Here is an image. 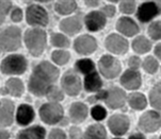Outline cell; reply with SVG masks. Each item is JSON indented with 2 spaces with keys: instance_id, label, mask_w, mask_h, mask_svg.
Returning a JSON list of instances; mask_svg holds the SVG:
<instances>
[{
  "instance_id": "1",
  "label": "cell",
  "mask_w": 161,
  "mask_h": 139,
  "mask_svg": "<svg viewBox=\"0 0 161 139\" xmlns=\"http://www.w3.org/2000/svg\"><path fill=\"white\" fill-rule=\"evenodd\" d=\"M59 69L49 62H42L34 68L29 80V90L35 96H45L59 78Z\"/></svg>"
},
{
  "instance_id": "2",
  "label": "cell",
  "mask_w": 161,
  "mask_h": 139,
  "mask_svg": "<svg viewBox=\"0 0 161 139\" xmlns=\"http://www.w3.org/2000/svg\"><path fill=\"white\" fill-rule=\"evenodd\" d=\"M25 43L29 52L39 56L46 47V33L41 29H30L25 33Z\"/></svg>"
},
{
  "instance_id": "3",
  "label": "cell",
  "mask_w": 161,
  "mask_h": 139,
  "mask_svg": "<svg viewBox=\"0 0 161 139\" xmlns=\"http://www.w3.org/2000/svg\"><path fill=\"white\" fill-rule=\"evenodd\" d=\"M21 45V32L17 27L11 26L0 33V51H15Z\"/></svg>"
},
{
  "instance_id": "4",
  "label": "cell",
  "mask_w": 161,
  "mask_h": 139,
  "mask_svg": "<svg viewBox=\"0 0 161 139\" xmlns=\"http://www.w3.org/2000/svg\"><path fill=\"white\" fill-rule=\"evenodd\" d=\"M28 63L20 54H12L1 62V72L4 75H21L27 70Z\"/></svg>"
},
{
  "instance_id": "5",
  "label": "cell",
  "mask_w": 161,
  "mask_h": 139,
  "mask_svg": "<svg viewBox=\"0 0 161 139\" xmlns=\"http://www.w3.org/2000/svg\"><path fill=\"white\" fill-rule=\"evenodd\" d=\"M63 108L56 102L46 103L40 108V117L45 123L56 124L63 118Z\"/></svg>"
},
{
  "instance_id": "6",
  "label": "cell",
  "mask_w": 161,
  "mask_h": 139,
  "mask_svg": "<svg viewBox=\"0 0 161 139\" xmlns=\"http://www.w3.org/2000/svg\"><path fill=\"white\" fill-rule=\"evenodd\" d=\"M98 65H99L100 72L107 79H113L117 77V75L121 72L122 69L119 61H117V59L111 55H103L99 59Z\"/></svg>"
},
{
  "instance_id": "7",
  "label": "cell",
  "mask_w": 161,
  "mask_h": 139,
  "mask_svg": "<svg viewBox=\"0 0 161 139\" xmlns=\"http://www.w3.org/2000/svg\"><path fill=\"white\" fill-rule=\"evenodd\" d=\"M26 19L27 23L31 26L44 27L48 23V14L43 7L37 4H32L27 9Z\"/></svg>"
},
{
  "instance_id": "8",
  "label": "cell",
  "mask_w": 161,
  "mask_h": 139,
  "mask_svg": "<svg viewBox=\"0 0 161 139\" xmlns=\"http://www.w3.org/2000/svg\"><path fill=\"white\" fill-rule=\"evenodd\" d=\"M139 126L144 132L152 133L157 131L161 126V117L157 111H149L144 114L140 118L139 121Z\"/></svg>"
},
{
  "instance_id": "9",
  "label": "cell",
  "mask_w": 161,
  "mask_h": 139,
  "mask_svg": "<svg viewBox=\"0 0 161 139\" xmlns=\"http://www.w3.org/2000/svg\"><path fill=\"white\" fill-rule=\"evenodd\" d=\"M160 12L161 10L158 3L153 1H147L140 5L137 16L138 19L142 23H147V21L152 20L154 17H156Z\"/></svg>"
},
{
  "instance_id": "10",
  "label": "cell",
  "mask_w": 161,
  "mask_h": 139,
  "mask_svg": "<svg viewBox=\"0 0 161 139\" xmlns=\"http://www.w3.org/2000/svg\"><path fill=\"white\" fill-rule=\"evenodd\" d=\"M74 48L80 54H91L97 48V43L90 35H81L74 43Z\"/></svg>"
},
{
  "instance_id": "11",
  "label": "cell",
  "mask_w": 161,
  "mask_h": 139,
  "mask_svg": "<svg viewBox=\"0 0 161 139\" xmlns=\"http://www.w3.org/2000/svg\"><path fill=\"white\" fill-rule=\"evenodd\" d=\"M106 47L112 53L123 54L128 50V43L124 37L117 34H111L106 39Z\"/></svg>"
},
{
  "instance_id": "12",
  "label": "cell",
  "mask_w": 161,
  "mask_h": 139,
  "mask_svg": "<svg viewBox=\"0 0 161 139\" xmlns=\"http://www.w3.org/2000/svg\"><path fill=\"white\" fill-rule=\"evenodd\" d=\"M62 87L67 95L77 96L81 90V81L75 73H66L62 79Z\"/></svg>"
},
{
  "instance_id": "13",
  "label": "cell",
  "mask_w": 161,
  "mask_h": 139,
  "mask_svg": "<svg viewBox=\"0 0 161 139\" xmlns=\"http://www.w3.org/2000/svg\"><path fill=\"white\" fill-rule=\"evenodd\" d=\"M108 124L114 135H123L129 129L130 121L125 115H114L109 119Z\"/></svg>"
},
{
  "instance_id": "14",
  "label": "cell",
  "mask_w": 161,
  "mask_h": 139,
  "mask_svg": "<svg viewBox=\"0 0 161 139\" xmlns=\"http://www.w3.org/2000/svg\"><path fill=\"white\" fill-rule=\"evenodd\" d=\"M14 104L12 101L3 99L0 101V127L9 126L13 122Z\"/></svg>"
},
{
  "instance_id": "15",
  "label": "cell",
  "mask_w": 161,
  "mask_h": 139,
  "mask_svg": "<svg viewBox=\"0 0 161 139\" xmlns=\"http://www.w3.org/2000/svg\"><path fill=\"white\" fill-rule=\"evenodd\" d=\"M84 23L86 27L90 31L96 32L102 30L106 24V15L103 12H98V11H94V12L89 13L84 18Z\"/></svg>"
},
{
  "instance_id": "16",
  "label": "cell",
  "mask_w": 161,
  "mask_h": 139,
  "mask_svg": "<svg viewBox=\"0 0 161 139\" xmlns=\"http://www.w3.org/2000/svg\"><path fill=\"white\" fill-rule=\"evenodd\" d=\"M125 100H126V95H125L124 90L114 87V88L110 89L107 92V97H106V104L111 108H119L124 105Z\"/></svg>"
},
{
  "instance_id": "17",
  "label": "cell",
  "mask_w": 161,
  "mask_h": 139,
  "mask_svg": "<svg viewBox=\"0 0 161 139\" xmlns=\"http://www.w3.org/2000/svg\"><path fill=\"white\" fill-rule=\"evenodd\" d=\"M122 85L127 89H137L141 85V75L137 70H127L121 79Z\"/></svg>"
},
{
  "instance_id": "18",
  "label": "cell",
  "mask_w": 161,
  "mask_h": 139,
  "mask_svg": "<svg viewBox=\"0 0 161 139\" xmlns=\"http://www.w3.org/2000/svg\"><path fill=\"white\" fill-rule=\"evenodd\" d=\"M116 29L126 36H133L139 32L138 24L129 17L119 18L116 23Z\"/></svg>"
},
{
  "instance_id": "19",
  "label": "cell",
  "mask_w": 161,
  "mask_h": 139,
  "mask_svg": "<svg viewBox=\"0 0 161 139\" xmlns=\"http://www.w3.org/2000/svg\"><path fill=\"white\" fill-rule=\"evenodd\" d=\"M34 119V111L28 104H21L17 108L16 113V121L19 125H27Z\"/></svg>"
},
{
  "instance_id": "20",
  "label": "cell",
  "mask_w": 161,
  "mask_h": 139,
  "mask_svg": "<svg viewBox=\"0 0 161 139\" xmlns=\"http://www.w3.org/2000/svg\"><path fill=\"white\" fill-rule=\"evenodd\" d=\"M69 116L73 122L80 123L83 120H86V116H88V107L80 102L73 103L69 110Z\"/></svg>"
},
{
  "instance_id": "21",
  "label": "cell",
  "mask_w": 161,
  "mask_h": 139,
  "mask_svg": "<svg viewBox=\"0 0 161 139\" xmlns=\"http://www.w3.org/2000/svg\"><path fill=\"white\" fill-rule=\"evenodd\" d=\"M60 29L64 33L69 35H74L81 29V21L78 17H69L66 19H63L60 23Z\"/></svg>"
},
{
  "instance_id": "22",
  "label": "cell",
  "mask_w": 161,
  "mask_h": 139,
  "mask_svg": "<svg viewBox=\"0 0 161 139\" xmlns=\"http://www.w3.org/2000/svg\"><path fill=\"white\" fill-rule=\"evenodd\" d=\"M46 131L42 126H32L26 129L18 134L17 139H45Z\"/></svg>"
},
{
  "instance_id": "23",
  "label": "cell",
  "mask_w": 161,
  "mask_h": 139,
  "mask_svg": "<svg viewBox=\"0 0 161 139\" xmlns=\"http://www.w3.org/2000/svg\"><path fill=\"white\" fill-rule=\"evenodd\" d=\"M103 82L100 80V77L98 73L93 71L84 78V88L86 91H97L102 88Z\"/></svg>"
},
{
  "instance_id": "24",
  "label": "cell",
  "mask_w": 161,
  "mask_h": 139,
  "mask_svg": "<svg viewBox=\"0 0 161 139\" xmlns=\"http://www.w3.org/2000/svg\"><path fill=\"white\" fill-rule=\"evenodd\" d=\"M107 134L102 124H93L88 127L81 139H106Z\"/></svg>"
},
{
  "instance_id": "25",
  "label": "cell",
  "mask_w": 161,
  "mask_h": 139,
  "mask_svg": "<svg viewBox=\"0 0 161 139\" xmlns=\"http://www.w3.org/2000/svg\"><path fill=\"white\" fill-rule=\"evenodd\" d=\"M5 87L8 89V92L13 97H20L24 92V84L19 79L13 78L8 80Z\"/></svg>"
},
{
  "instance_id": "26",
  "label": "cell",
  "mask_w": 161,
  "mask_h": 139,
  "mask_svg": "<svg viewBox=\"0 0 161 139\" xmlns=\"http://www.w3.org/2000/svg\"><path fill=\"white\" fill-rule=\"evenodd\" d=\"M132 48L133 51H136L137 53H146L151 50L152 48V44L148 39H145L143 36H139L137 37L132 43Z\"/></svg>"
},
{
  "instance_id": "27",
  "label": "cell",
  "mask_w": 161,
  "mask_h": 139,
  "mask_svg": "<svg viewBox=\"0 0 161 139\" xmlns=\"http://www.w3.org/2000/svg\"><path fill=\"white\" fill-rule=\"evenodd\" d=\"M77 8V3L75 1H70V0H67V1H58L54 5V9H56L57 12L61 15H66V14H70Z\"/></svg>"
},
{
  "instance_id": "28",
  "label": "cell",
  "mask_w": 161,
  "mask_h": 139,
  "mask_svg": "<svg viewBox=\"0 0 161 139\" xmlns=\"http://www.w3.org/2000/svg\"><path fill=\"white\" fill-rule=\"evenodd\" d=\"M129 104L132 108H135V110L141 111L146 107L147 102H146L145 97H144L143 95L136 92V94H132L131 96L129 97Z\"/></svg>"
},
{
  "instance_id": "29",
  "label": "cell",
  "mask_w": 161,
  "mask_h": 139,
  "mask_svg": "<svg viewBox=\"0 0 161 139\" xmlns=\"http://www.w3.org/2000/svg\"><path fill=\"white\" fill-rule=\"evenodd\" d=\"M76 68L79 72L84 73V75H89L94 71V63L89 59H79L76 63Z\"/></svg>"
},
{
  "instance_id": "30",
  "label": "cell",
  "mask_w": 161,
  "mask_h": 139,
  "mask_svg": "<svg viewBox=\"0 0 161 139\" xmlns=\"http://www.w3.org/2000/svg\"><path fill=\"white\" fill-rule=\"evenodd\" d=\"M151 103L154 107L161 110V83L157 84L149 94Z\"/></svg>"
},
{
  "instance_id": "31",
  "label": "cell",
  "mask_w": 161,
  "mask_h": 139,
  "mask_svg": "<svg viewBox=\"0 0 161 139\" xmlns=\"http://www.w3.org/2000/svg\"><path fill=\"white\" fill-rule=\"evenodd\" d=\"M51 58H53V62L56 63V64L64 65L69 61L70 54L67 52V51H64V50H57L53 53Z\"/></svg>"
},
{
  "instance_id": "32",
  "label": "cell",
  "mask_w": 161,
  "mask_h": 139,
  "mask_svg": "<svg viewBox=\"0 0 161 139\" xmlns=\"http://www.w3.org/2000/svg\"><path fill=\"white\" fill-rule=\"evenodd\" d=\"M51 44L56 47H67L69 45V39H66V36H64L63 34H60V33H54L51 36Z\"/></svg>"
},
{
  "instance_id": "33",
  "label": "cell",
  "mask_w": 161,
  "mask_h": 139,
  "mask_svg": "<svg viewBox=\"0 0 161 139\" xmlns=\"http://www.w3.org/2000/svg\"><path fill=\"white\" fill-rule=\"evenodd\" d=\"M143 67L148 73H155L158 69V62L153 56H148L143 62Z\"/></svg>"
},
{
  "instance_id": "34",
  "label": "cell",
  "mask_w": 161,
  "mask_h": 139,
  "mask_svg": "<svg viewBox=\"0 0 161 139\" xmlns=\"http://www.w3.org/2000/svg\"><path fill=\"white\" fill-rule=\"evenodd\" d=\"M148 34L153 39H161V21H156L149 26Z\"/></svg>"
},
{
  "instance_id": "35",
  "label": "cell",
  "mask_w": 161,
  "mask_h": 139,
  "mask_svg": "<svg viewBox=\"0 0 161 139\" xmlns=\"http://www.w3.org/2000/svg\"><path fill=\"white\" fill-rule=\"evenodd\" d=\"M92 117L97 121H100V120H103L107 116V111H106L105 108L100 105H96L95 107L92 108Z\"/></svg>"
},
{
  "instance_id": "36",
  "label": "cell",
  "mask_w": 161,
  "mask_h": 139,
  "mask_svg": "<svg viewBox=\"0 0 161 139\" xmlns=\"http://www.w3.org/2000/svg\"><path fill=\"white\" fill-rule=\"evenodd\" d=\"M46 96L48 97V99L56 101V102L63 100V94H62V91L60 90L58 87H54V86H53L50 89H49V91L47 92Z\"/></svg>"
},
{
  "instance_id": "37",
  "label": "cell",
  "mask_w": 161,
  "mask_h": 139,
  "mask_svg": "<svg viewBox=\"0 0 161 139\" xmlns=\"http://www.w3.org/2000/svg\"><path fill=\"white\" fill-rule=\"evenodd\" d=\"M11 7L12 3L10 1H0V24L4 21L5 16L9 13Z\"/></svg>"
},
{
  "instance_id": "38",
  "label": "cell",
  "mask_w": 161,
  "mask_h": 139,
  "mask_svg": "<svg viewBox=\"0 0 161 139\" xmlns=\"http://www.w3.org/2000/svg\"><path fill=\"white\" fill-rule=\"evenodd\" d=\"M135 8H136L135 1H122L121 5H119V9L125 14H131V13H133Z\"/></svg>"
},
{
  "instance_id": "39",
  "label": "cell",
  "mask_w": 161,
  "mask_h": 139,
  "mask_svg": "<svg viewBox=\"0 0 161 139\" xmlns=\"http://www.w3.org/2000/svg\"><path fill=\"white\" fill-rule=\"evenodd\" d=\"M48 139H66V135L62 130L56 129L50 132Z\"/></svg>"
},
{
  "instance_id": "40",
  "label": "cell",
  "mask_w": 161,
  "mask_h": 139,
  "mask_svg": "<svg viewBox=\"0 0 161 139\" xmlns=\"http://www.w3.org/2000/svg\"><path fill=\"white\" fill-rule=\"evenodd\" d=\"M11 18H12V20L14 21V23H19V21L23 19V11H21L19 8H15V9L12 11Z\"/></svg>"
},
{
  "instance_id": "41",
  "label": "cell",
  "mask_w": 161,
  "mask_h": 139,
  "mask_svg": "<svg viewBox=\"0 0 161 139\" xmlns=\"http://www.w3.org/2000/svg\"><path fill=\"white\" fill-rule=\"evenodd\" d=\"M103 13L105 15L109 16V17H113L114 14H115V8H114L113 5H111V4L106 5V7L103 8Z\"/></svg>"
},
{
  "instance_id": "42",
  "label": "cell",
  "mask_w": 161,
  "mask_h": 139,
  "mask_svg": "<svg viewBox=\"0 0 161 139\" xmlns=\"http://www.w3.org/2000/svg\"><path fill=\"white\" fill-rule=\"evenodd\" d=\"M82 134H81V131L78 127H72L70 130V138L72 139H81L82 138Z\"/></svg>"
},
{
  "instance_id": "43",
  "label": "cell",
  "mask_w": 161,
  "mask_h": 139,
  "mask_svg": "<svg viewBox=\"0 0 161 139\" xmlns=\"http://www.w3.org/2000/svg\"><path fill=\"white\" fill-rule=\"evenodd\" d=\"M129 65H130V67L133 68V69H137V68L141 65L140 59L137 58V56H132V58L129 59Z\"/></svg>"
},
{
  "instance_id": "44",
  "label": "cell",
  "mask_w": 161,
  "mask_h": 139,
  "mask_svg": "<svg viewBox=\"0 0 161 139\" xmlns=\"http://www.w3.org/2000/svg\"><path fill=\"white\" fill-rule=\"evenodd\" d=\"M10 133L7 131H0V139H9Z\"/></svg>"
},
{
  "instance_id": "45",
  "label": "cell",
  "mask_w": 161,
  "mask_h": 139,
  "mask_svg": "<svg viewBox=\"0 0 161 139\" xmlns=\"http://www.w3.org/2000/svg\"><path fill=\"white\" fill-rule=\"evenodd\" d=\"M155 54L158 56V59H161V44L156 46V48H155Z\"/></svg>"
},
{
  "instance_id": "46",
  "label": "cell",
  "mask_w": 161,
  "mask_h": 139,
  "mask_svg": "<svg viewBox=\"0 0 161 139\" xmlns=\"http://www.w3.org/2000/svg\"><path fill=\"white\" fill-rule=\"evenodd\" d=\"M129 139H146L145 136L143 134H140V133H138V134H133L129 137Z\"/></svg>"
},
{
  "instance_id": "47",
  "label": "cell",
  "mask_w": 161,
  "mask_h": 139,
  "mask_svg": "<svg viewBox=\"0 0 161 139\" xmlns=\"http://www.w3.org/2000/svg\"><path fill=\"white\" fill-rule=\"evenodd\" d=\"M86 3L89 4V7H96L99 2L98 1H86Z\"/></svg>"
},
{
  "instance_id": "48",
  "label": "cell",
  "mask_w": 161,
  "mask_h": 139,
  "mask_svg": "<svg viewBox=\"0 0 161 139\" xmlns=\"http://www.w3.org/2000/svg\"><path fill=\"white\" fill-rule=\"evenodd\" d=\"M115 139H119V138H115Z\"/></svg>"
},
{
  "instance_id": "49",
  "label": "cell",
  "mask_w": 161,
  "mask_h": 139,
  "mask_svg": "<svg viewBox=\"0 0 161 139\" xmlns=\"http://www.w3.org/2000/svg\"><path fill=\"white\" fill-rule=\"evenodd\" d=\"M160 139H161V137H160Z\"/></svg>"
}]
</instances>
